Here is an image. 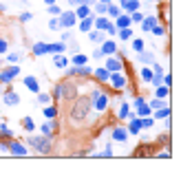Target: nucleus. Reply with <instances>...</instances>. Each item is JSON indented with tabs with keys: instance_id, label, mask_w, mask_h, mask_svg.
I'll return each instance as SVG.
<instances>
[{
	"instance_id": "obj_58",
	"label": "nucleus",
	"mask_w": 192,
	"mask_h": 194,
	"mask_svg": "<svg viewBox=\"0 0 192 194\" xmlns=\"http://www.w3.org/2000/svg\"><path fill=\"white\" fill-rule=\"evenodd\" d=\"M44 2H47V5H55V0H44Z\"/></svg>"
},
{
	"instance_id": "obj_36",
	"label": "nucleus",
	"mask_w": 192,
	"mask_h": 194,
	"mask_svg": "<svg viewBox=\"0 0 192 194\" xmlns=\"http://www.w3.org/2000/svg\"><path fill=\"white\" fill-rule=\"evenodd\" d=\"M38 101H40V104H49V101H51V95H47V93H38Z\"/></svg>"
},
{
	"instance_id": "obj_8",
	"label": "nucleus",
	"mask_w": 192,
	"mask_h": 194,
	"mask_svg": "<svg viewBox=\"0 0 192 194\" xmlns=\"http://www.w3.org/2000/svg\"><path fill=\"white\" fill-rule=\"evenodd\" d=\"M122 69H124V64L117 60V58H108V60H106V71H108V73H119Z\"/></svg>"
},
{
	"instance_id": "obj_60",
	"label": "nucleus",
	"mask_w": 192,
	"mask_h": 194,
	"mask_svg": "<svg viewBox=\"0 0 192 194\" xmlns=\"http://www.w3.org/2000/svg\"><path fill=\"white\" fill-rule=\"evenodd\" d=\"M99 2H106V5H108V2H111V0H99Z\"/></svg>"
},
{
	"instance_id": "obj_55",
	"label": "nucleus",
	"mask_w": 192,
	"mask_h": 194,
	"mask_svg": "<svg viewBox=\"0 0 192 194\" xmlns=\"http://www.w3.org/2000/svg\"><path fill=\"white\" fill-rule=\"evenodd\" d=\"M69 5L71 7H77V5H82V0H69Z\"/></svg>"
},
{
	"instance_id": "obj_7",
	"label": "nucleus",
	"mask_w": 192,
	"mask_h": 194,
	"mask_svg": "<svg viewBox=\"0 0 192 194\" xmlns=\"http://www.w3.org/2000/svg\"><path fill=\"white\" fill-rule=\"evenodd\" d=\"M2 97V101L7 106H16V104H20V97H18V93H13V90H7V93L0 95Z\"/></svg>"
},
{
	"instance_id": "obj_17",
	"label": "nucleus",
	"mask_w": 192,
	"mask_h": 194,
	"mask_svg": "<svg viewBox=\"0 0 192 194\" xmlns=\"http://www.w3.org/2000/svg\"><path fill=\"white\" fill-rule=\"evenodd\" d=\"M93 20H95V18H91V16L82 18V22H80V29H82V31H91V26H93Z\"/></svg>"
},
{
	"instance_id": "obj_59",
	"label": "nucleus",
	"mask_w": 192,
	"mask_h": 194,
	"mask_svg": "<svg viewBox=\"0 0 192 194\" xmlns=\"http://www.w3.org/2000/svg\"><path fill=\"white\" fill-rule=\"evenodd\" d=\"M5 9H7V7H5V5H0V11H5Z\"/></svg>"
},
{
	"instance_id": "obj_38",
	"label": "nucleus",
	"mask_w": 192,
	"mask_h": 194,
	"mask_svg": "<svg viewBox=\"0 0 192 194\" xmlns=\"http://www.w3.org/2000/svg\"><path fill=\"white\" fill-rule=\"evenodd\" d=\"M44 115H47L49 119H53V117H55V115H58V110H55V108H53V106H49V108H44Z\"/></svg>"
},
{
	"instance_id": "obj_6",
	"label": "nucleus",
	"mask_w": 192,
	"mask_h": 194,
	"mask_svg": "<svg viewBox=\"0 0 192 194\" xmlns=\"http://www.w3.org/2000/svg\"><path fill=\"white\" fill-rule=\"evenodd\" d=\"M91 71L88 66H84V64H82V66H73V69H69L66 71V75H77V77H86V75H91Z\"/></svg>"
},
{
	"instance_id": "obj_24",
	"label": "nucleus",
	"mask_w": 192,
	"mask_h": 194,
	"mask_svg": "<svg viewBox=\"0 0 192 194\" xmlns=\"http://www.w3.org/2000/svg\"><path fill=\"white\" fill-rule=\"evenodd\" d=\"M95 24H97V29H99V31H104V29H106V26L111 24V22H108V18H104V16H99L97 20H95Z\"/></svg>"
},
{
	"instance_id": "obj_35",
	"label": "nucleus",
	"mask_w": 192,
	"mask_h": 194,
	"mask_svg": "<svg viewBox=\"0 0 192 194\" xmlns=\"http://www.w3.org/2000/svg\"><path fill=\"white\" fill-rule=\"evenodd\" d=\"M106 7H108L106 2H99V0H97V2H95V11L97 13H106Z\"/></svg>"
},
{
	"instance_id": "obj_2",
	"label": "nucleus",
	"mask_w": 192,
	"mask_h": 194,
	"mask_svg": "<svg viewBox=\"0 0 192 194\" xmlns=\"http://www.w3.org/2000/svg\"><path fill=\"white\" fill-rule=\"evenodd\" d=\"M55 95L58 99H75L77 97V86L73 84V82H60L55 86Z\"/></svg>"
},
{
	"instance_id": "obj_13",
	"label": "nucleus",
	"mask_w": 192,
	"mask_h": 194,
	"mask_svg": "<svg viewBox=\"0 0 192 194\" xmlns=\"http://www.w3.org/2000/svg\"><path fill=\"white\" fill-rule=\"evenodd\" d=\"M24 86L29 90H33V93H40V84L35 82V77H24Z\"/></svg>"
},
{
	"instance_id": "obj_37",
	"label": "nucleus",
	"mask_w": 192,
	"mask_h": 194,
	"mask_svg": "<svg viewBox=\"0 0 192 194\" xmlns=\"http://www.w3.org/2000/svg\"><path fill=\"white\" fill-rule=\"evenodd\" d=\"M106 11L111 13L113 18H117V16H119V7H113V5H108V7H106Z\"/></svg>"
},
{
	"instance_id": "obj_61",
	"label": "nucleus",
	"mask_w": 192,
	"mask_h": 194,
	"mask_svg": "<svg viewBox=\"0 0 192 194\" xmlns=\"http://www.w3.org/2000/svg\"><path fill=\"white\" fill-rule=\"evenodd\" d=\"M0 95H2V90H0Z\"/></svg>"
},
{
	"instance_id": "obj_46",
	"label": "nucleus",
	"mask_w": 192,
	"mask_h": 194,
	"mask_svg": "<svg viewBox=\"0 0 192 194\" xmlns=\"http://www.w3.org/2000/svg\"><path fill=\"white\" fill-rule=\"evenodd\" d=\"M7 60H9V62H13V64H16V62H18V60H20V53H11V55H7Z\"/></svg>"
},
{
	"instance_id": "obj_56",
	"label": "nucleus",
	"mask_w": 192,
	"mask_h": 194,
	"mask_svg": "<svg viewBox=\"0 0 192 194\" xmlns=\"http://www.w3.org/2000/svg\"><path fill=\"white\" fill-rule=\"evenodd\" d=\"M97 97H99V90H93V95H91V101H95Z\"/></svg>"
},
{
	"instance_id": "obj_5",
	"label": "nucleus",
	"mask_w": 192,
	"mask_h": 194,
	"mask_svg": "<svg viewBox=\"0 0 192 194\" xmlns=\"http://www.w3.org/2000/svg\"><path fill=\"white\" fill-rule=\"evenodd\" d=\"M18 73H20L18 66H7L2 73H0V82H7V84H9V82H13L18 77Z\"/></svg>"
},
{
	"instance_id": "obj_21",
	"label": "nucleus",
	"mask_w": 192,
	"mask_h": 194,
	"mask_svg": "<svg viewBox=\"0 0 192 194\" xmlns=\"http://www.w3.org/2000/svg\"><path fill=\"white\" fill-rule=\"evenodd\" d=\"M155 24H157V18H144V22H141V29H144V31H150Z\"/></svg>"
},
{
	"instance_id": "obj_54",
	"label": "nucleus",
	"mask_w": 192,
	"mask_h": 194,
	"mask_svg": "<svg viewBox=\"0 0 192 194\" xmlns=\"http://www.w3.org/2000/svg\"><path fill=\"white\" fill-rule=\"evenodd\" d=\"M102 154H104V157H111V154H113V148H111V146H106V150H104Z\"/></svg>"
},
{
	"instance_id": "obj_29",
	"label": "nucleus",
	"mask_w": 192,
	"mask_h": 194,
	"mask_svg": "<svg viewBox=\"0 0 192 194\" xmlns=\"http://www.w3.org/2000/svg\"><path fill=\"white\" fill-rule=\"evenodd\" d=\"M73 64H75V66H82V64H86V58L80 55V53H75V55H73Z\"/></svg>"
},
{
	"instance_id": "obj_32",
	"label": "nucleus",
	"mask_w": 192,
	"mask_h": 194,
	"mask_svg": "<svg viewBox=\"0 0 192 194\" xmlns=\"http://www.w3.org/2000/svg\"><path fill=\"white\" fill-rule=\"evenodd\" d=\"M141 79H144V82H150V79H152V71H150L148 66L141 69Z\"/></svg>"
},
{
	"instance_id": "obj_50",
	"label": "nucleus",
	"mask_w": 192,
	"mask_h": 194,
	"mask_svg": "<svg viewBox=\"0 0 192 194\" xmlns=\"http://www.w3.org/2000/svg\"><path fill=\"white\" fill-rule=\"evenodd\" d=\"M150 126H152V119H148V117H146L144 122H141V128H150Z\"/></svg>"
},
{
	"instance_id": "obj_12",
	"label": "nucleus",
	"mask_w": 192,
	"mask_h": 194,
	"mask_svg": "<svg viewBox=\"0 0 192 194\" xmlns=\"http://www.w3.org/2000/svg\"><path fill=\"white\" fill-rule=\"evenodd\" d=\"M88 40L91 42H95V44H102L104 42V31H88Z\"/></svg>"
},
{
	"instance_id": "obj_31",
	"label": "nucleus",
	"mask_w": 192,
	"mask_h": 194,
	"mask_svg": "<svg viewBox=\"0 0 192 194\" xmlns=\"http://www.w3.org/2000/svg\"><path fill=\"white\" fill-rule=\"evenodd\" d=\"M155 95H157V97H168V86H157V90H155Z\"/></svg>"
},
{
	"instance_id": "obj_11",
	"label": "nucleus",
	"mask_w": 192,
	"mask_h": 194,
	"mask_svg": "<svg viewBox=\"0 0 192 194\" xmlns=\"http://www.w3.org/2000/svg\"><path fill=\"white\" fill-rule=\"evenodd\" d=\"M117 51V44L113 42V40H108V42H102V53L104 55H113Z\"/></svg>"
},
{
	"instance_id": "obj_39",
	"label": "nucleus",
	"mask_w": 192,
	"mask_h": 194,
	"mask_svg": "<svg viewBox=\"0 0 192 194\" xmlns=\"http://www.w3.org/2000/svg\"><path fill=\"white\" fill-rule=\"evenodd\" d=\"M119 117H122V119H126V117H128V104H126V101L119 106Z\"/></svg>"
},
{
	"instance_id": "obj_10",
	"label": "nucleus",
	"mask_w": 192,
	"mask_h": 194,
	"mask_svg": "<svg viewBox=\"0 0 192 194\" xmlns=\"http://www.w3.org/2000/svg\"><path fill=\"white\" fill-rule=\"evenodd\" d=\"M108 82H111L115 88H124V86H126V77H124V75H119V73H113V75L108 77Z\"/></svg>"
},
{
	"instance_id": "obj_57",
	"label": "nucleus",
	"mask_w": 192,
	"mask_h": 194,
	"mask_svg": "<svg viewBox=\"0 0 192 194\" xmlns=\"http://www.w3.org/2000/svg\"><path fill=\"white\" fill-rule=\"evenodd\" d=\"M97 0H82V5H95Z\"/></svg>"
},
{
	"instance_id": "obj_26",
	"label": "nucleus",
	"mask_w": 192,
	"mask_h": 194,
	"mask_svg": "<svg viewBox=\"0 0 192 194\" xmlns=\"http://www.w3.org/2000/svg\"><path fill=\"white\" fill-rule=\"evenodd\" d=\"M128 130H130L133 135H135V132H139V130H141V122H139V119H133L130 126H128Z\"/></svg>"
},
{
	"instance_id": "obj_51",
	"label": "nucleus",
	"mask_w": 192,
	"mask_h": 194,
	"mask_svg": "<svg viewBox=\"0 0 192 194\" xmlns=\"http://www.w3.org/2000/svg\"><path fill=\"white\" fill-rule=\"evenodd\" d=\"M0 53H7V40H0Z\"/></svg>"
},
{
	"instance_id": "obj_18",
	"label": "nucleus",
	"mask_w": 192,
	"mask_h": 194,
	"mask_svg": "<svg viewBox=\"0 0 192 194\" xmlns=\"http://www.w3.org/2000/svg\"><path fill=\"white\" fill-rule=\"evenodd\" d=\"M66 49V42H55V44H49V53H62Z\"/></svg>"
},
{
	"instance_id": "obj_15",
	"label": "nucleus",
	"mask_w": 192,
	"mask_h": 194,
	"mask_svg": "<svg viewBox=\"0 0 192 194\" xmlns=\"http://www.w3.org/2000/svg\"><path fill=\"white\" fill-rule=\"evenodd\" d=\"M139 60H141L144 64H148V66H150V64L155 62V55H152L150 51H144V49H141V51H139Z\"/></svg>"
},
{
	"instance_id": "obj_9",
	"label": "nucleus",
	"mask_w": 192,
	"mask_h": 194,
	"mask_svg": "<svg viewBox=\"0 0 192 194\" xmlns=\"http://www.w3.org/2000/svg\"><path fill=\"white\" fill-rule=\"evenodd\" d=\"M7 148H9V152H11V154H18V157H24L27 154V146L18 143V141H11Z\"/></svg>"
},
{
	"instance_id": "obj_1",
	"label": "nucleus",
	"mask_w": 192,
	"mask_h": 194,
	"mask_svg": "<svg viewBox=\"0 0 192 194\" xmlns=\"http://www.w3.org/2000/svg\"><path fill=\"white\" fill-rule=\"evenodd\" d=\"M88 110H91V99H86V97H77L75 101H73L71 110H69V117L73 119V122H82V119L88 115Z\"/></svg>"
},
{
	"instance_id": "obj_27",
	"label": "nucleus",
	"mask_w": 192,
	"mask_h": 194,
	"mask_svg": "<svg viewBox=\"0 0 192 194\" xmlns=\"http://www.w3.org/2000/svg\"><path fill=\"white\" fill-rule=\"evenodd\" d=\"M53 128H55V124H53L51 119H49V122H47V124L42 126V135H47V137H49V135L53 132Z\"/></svg>"
},
{
	"instance_id": "obj_47",
	"label": "nucleus",
	"mask_w": 192,
	"mask_h": 194,
	"mask_svg": "<svg viewBox=\"0 0 192 194\" xmlns=\"http://www.w3.org/2000/svg\"><path fill=\"white\" fill-rule=\"evenodd\" d=\"M150 31H152L155 35H163V26H157V24H155V26H152Z\"/></svg>"
},
{
	"instance_id": "obj_4",
	"label": "nucleus",
	"mask_w": 192,
	"mask_h": 194,
	"mask_svg": "<svg viewBox=\"0 0 192 194\" xmlns=\"http://www.w3.org/2000/svg\"><path fill=\"white\" fill-rule=\"evenodd\" d=\"M58 20H60V26H73L75 24V20H77V16L73 13V11H60V16H58Z\"/></svg>"
},
{
	"instance_id": "obj_33",
	"label": "nucleus",
	"mask_w": 192,
	"mask_h": 194,
	"mask_svg": "<svg viewBox=\"0 0 192 194\" xmlns=\"http://www.w3.org/2000/svg\"><path fill=\"white\" fill-rule=\"evenodd\" d=\"M22 126H24V130H33V128H35L31 117H24V119H22Z\"/></svg>"
},
{
	"instance_id": "obj_45",
	"label": "nucleus",
	"mask_w": 192,
	"mask_h": 194,
	"mask_svg": "<svg viewBox=\"0 0 192 194\" xmlns=\"http://www.w3.org/2000/svg\"><path fill=\"white\" fill-rule=\"evenodd\" d=\"M137 113H139V115H148V113H150V108H148V104H144L141 108H137Z\"/></svg>"
},
{
	"instance_id": "obj_22",
	"label": "nucleus",
	"mask_w": 192,
	"mask_h": 194,
	"mask_svg": "<svg viewBox=\"0 0 192 194\" xmlns=\"http://www.w3.org/2000/svg\"><path fill=\"white\" fill-rule=\"evenodd\" d=\"M119 29H124V26H130V16H117V24Z\"/></svg>"
},
{
	"instance_id": "obj_42",
	"label": "nucleus",
	"mask_w": 192,
	"mask_h": 194,
	"mask_svg": "<svg viewBox=\"0 0 192 194\" xmlns=\"http://www.w3.org/2000/svg\"><path fill=\"white\" fill-rule=\"evenodd\" d=\"M133 49H135L137 53H139V51L144 49V42H141V40H135V42H133Z\"/></svg>"
},
{
	"instance_id": "obj_19",
	"label": "nucleus",
	"mask_w": 192,
	"mask_h": 194,
	"mask_svg": "<svg viewBox=\"0 0 192 194\" xmlns=\"http://www.w3.org/2000/svg\"><path fill=\"white\" fill-rule=\"evenodd\" d=\"M95 77H97L99 82H108L111 73H108V71H106V66H104V69H97V71H95Z\"/></svg>"
},
{
	"instance_id": "obj_23",
	"label": "nucleus",
	"mask_w": 192,
	"mask_h": 194,
	"mask_svg": "<svg viewBox=\"0 0 192 194\" xmlns=\"http://www.w3.org/2000/svg\"><path fill=\"white\" fill-rule=\"evenodd\" d=\"M77 18H86L88 16V5H77V11H73Z\"/></svg>"
},
{
	"instance_id": "obj_14",
	"label": "nucleus",
	"mask_w": 192,
	"mask_h": 194,
	"mask_svg": "<svg viewBox=\"0 0 192 194\" xmlns=\"http://www.w3.org/2000/svg\"><path fill=\"white\" fill-rule=\"evenodd\" d=\"M126 137H128V132H126V128H115V130H113V139L115 141H126Z\"/></svg>"
},
{
	"instance_id": "obj_49",
	"label": "nucleus",
	"mask_w": 192,
	"mask_h": 194,
	"mask_svg": "<svg viewBox=\"0 0 192 194\" xmlns=\"http://www.w3.org/2000/svg\"><path fill=\"white\" fill-rule=\"evenodd\" d=\"M106 31L111 33V35H115V33H117V26H115V24H108V26H106Z\"/></svg>"
},
{
	"instance_id": "obj_53",
	"label": "nucleus",
	"mask_w": 192,
	"mask_h": 194,
	"mask_svg": "<svg viewBox=\"0 0 192 194\" xmlns=\"http://www.w3.org/2000/svg\"><path fill=\"white\" fill-rule=\"evenodd\" d=\"M93 58H104V53H102V49H95V51H93Z\"/></svg>"
},
{
	"instance_id": "obj_28",
	"label": "nucleus",
	"mask_w": 192,
	"mask_h": 194,
	"mask_svg": "<svg viewBox=\"0 0 192 194\" xmlns=\"http://www.w3.org/2000/svg\"><path fill=\"white\" fill-rule=\"evenodd\" d=\"M148 106L150 108H163V106H166V101H163V97H157V99H152Z\"/></svg>"
},
{
	"instance_id": "obj_62",
	"label": "nucleus",
	"mask_w": 192,
	"mask_h": 194,
	"mask_svg": "<svg viewBox=\"0 0 192 194\" xmlns=\"http://www.w3.org/2000/svg\"><path fill=\"white\" fill-rule=\"evenodd\" d=\"M20 2H24V0H20Z\"/></svg>"
},
{
	"instance_id": "obj_48",
	"label": "nucleus",
	"mask_w": 192,
	"mask_h": 194,
	"mask_svg": "<svg viewBox=\"0 0 192 194\" xmlns=\"http://www.w3.org/2000/svg\"><path fill=\"white\" fill-rule=\"evenodd\" d=\"M0 132H2V135H7V137H11V135H13V132H11V130H9V128H7V126H0Z\"/></svg>"
},
{
	"instance_id": "obj_41",
	"label": "nucleus",
	"mask_w": 192,
	"mask_h": 194,
	"mask_svg": "<svg viewBox=\"0 0 192 194\" xmlns=\"http://www.w3.org/2000/svg\"><path fill=\"white\" fill-rule=\"evenodd\" d=\"M49 13L51 16H60V7L58 5H49Z\"/></svg>"
},
{
	"instance_id": "obj_43",
	"label": "nucleus",
	"mask_w": 192,
	"mask_h": 194,
	"mask_svg": "<svg viewBox=\"0 0 192 194\" xmlns=\"http://www.w3.org/2000/svg\"><path fill=\"white\" fill-rule=\"evenodd\" d=\"M148 152H150V148H146V146H141L139 150L135 152V157H141V154H148Z\"/></svg>"
},
{
	"instance_id": "obj_52",
	"label": "nucleus",
	"mask_w": 192,
	"mask_h": 194,
	"mask_svg": "<svg viewBox=\"0 0 192 194\" xmlns=\"http://www.w3.org/2000/svg\"><path fill=\"white\" fill-rule=\"evenodd\" d=\"M20 20H22V22H27V20H31V13H29V11H27V13H22V16H20Z\"/></svg>"
},
{
	"instance_id": "obj_44",
	"label": "nucleus",
	"mask_w": 192,
	"mask_h": 194,
	"mask_svg": "<svg viewBox=\"0 0 192 194\" xmlns=\"http://www.w3.org/2000/svg\"><path fill=\"white\" fill-rule=\"evenodd\" d=\"M144 18H141V13H137V11H133V16H130V22H141Z\"/></svg>"
},
{
	"instance_id": "obj_30",
	"label": "nucleus",
	"mask_w": 192,
	"mask_h": 194,
	"mask_svg": "<svg viewBox=\"0 0 192 194\" xmlns=\"http://www.w3.org/2000/svg\"><path fill=\"white\" fill-rule=\"evenodd\" d=\"M53 64L60 66V69H64V66H66V60H64L62 55H53Z\"/></svg>"
},
{
	"instance_id": "obj_20",
	"label": "nucleus",
	"mask_w": 192,
	"mask_h": 194,
	"mask_svg": "<svg viewBox=\"0 0 192 194\" xmlns=\"http://www.w3.org/2000/svg\"><path fill=\"white\" fill-rule=\"evenodd\" d=\"M106 104H108V97L99 93V97L95 99V108H97V110H104V108H106Z\"/></svg>"
},
{
	"instance_id": "obj_16",
	"label": "nucleus",
	"mask_w": 192,
	"mask_h": 194,
	"mask_svg": "<svg viewBox=\"0 0 192 194\" xmlns=\"http://www.w3.org/2000/svg\"><path fill=\"white\" fill-rule=\"evenodd\" d=\"M44 53H49V44H42V42L33 44V55H44Z\"/></svg>"
},
{
	"instance_id": "obj_3",
	"label": "nucleus",
	"mask_w": 192,
	"mask_h": 194,
	"mask_svg": "<svg viewBox=\"0 0 192 194\" xmlns=\"http://www.w3.org/2000/svg\"><path fill=\"white\" fill-rule=\"evenodd\" d=\"M27 143H31V148L35 152H49L51 150V139L47 135H40V137H29V139H27Z\"/></svg>"
},
{
	"instance_id": "obj_34",
	"label": "nucleus",
	"mask_w": 192,
	"mask_h": 194,
	"mask_svg": "<svg viewBox=\"0 0 192 194\" xmlns=\"http://www.w3.org/2000/svg\"><path fill=\"white\" fill-rule=\"evenodd\" d=\"M150 82H152L155 86H159L161 82H163V73H155V75H152V79H150Z\"/></svg>"
},
{
	"instance_id": "obj_40",
	"label": "nucleus",
	"mask_w": 192,
	"mask_h": 194,
	"mask_svg": "<svg viewBox=\"0 0 192 194\" xmlns=\"http://www.w3.org/2000/svg\"><path fill=\"white\" fill-rule=\"evenodd\" d=\"M49 29H53V31H58V29H60V20H58V16L49 22Z\"/></svg>"
},
{
	"instance_id": "obj_25",
	"label": "nucleus",
	"mask_w": 192,
	"mask_h": 194,
	"mask_svg": "<svg viewBox=\"0 0 192 194\" xmlns=\"http://www.w3.org/2000/svg\"><path fill=\"white\" fill-rule=\"evenodd\" d=\"M117 33H119V38H122V40H130V38H133V31H130V26H124V29H119Z\"/></svg>"
}]
</instances>
